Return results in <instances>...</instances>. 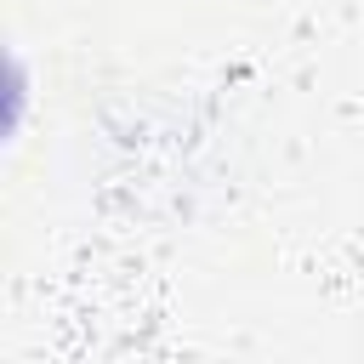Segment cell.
<instances>
[{"instance_id":"obj_1","label":"cell","mask_w":364,"mask_h":364,"mask_svg":"<svg viewBox=\"0 0 364 364\" xmlns=\"http://www.w3.org/2000/svg\"><path fill=\"white\" fill-rule=\"evenodd\" d=\"M28 57H23V46H11V57H6V142L17 148L23 142V119H28Z\"/></svg>"}]
</instances>
